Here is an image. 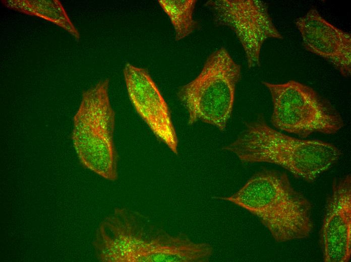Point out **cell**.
<instances>
[{
  "label": "cell",
  "mask_w": 351,
  "mask_h": 262,
  "mask_svg": "<svg viewBox=\"0 0 351 262\" xmlns=\"http://www.w3.org/2000/svg\"><path fill=\"white\" fill-rule=\"evenodd\" d=\"M215 198L256 217L277 242L306 238L313 231L312 203L279 171L262 169L233 194Z\"/></svg>",
  "instance_id": "3"
},
{
  "label": "cell",
  "mask_w": 351,
  "mask_h": 262,
  "mask_svg": "<svg viewBox=\"0 0 351 262\" xmlns=\"http://www.w3.org/2000/svg\"><path fill=\"white\" fill-rule=\"evenodd\" d=\"M106 79L84 91L74 117L72 141L86 168L111 181L118 179L119 157L114 142L115 114Z\"/></svg>",
  "instance_id": "4"
},
{
  "label": "cell",
  "mask_w": 351,
  "mask_h": 262,
  "mask_svg": "<svg viewBox=\"0 0 351 262\" xmlns=\"http://www.w3.org/2000/svg\"><path fill=\"white\" fill-rule=\"evenodd\" d=\"M206 6L215 24L230 28L240 41L249 68L260 66L262 47L269 38L283 39L260 0H210Z\"/></svg>",
  "instance_id": "7"
},
{
  "label": "cell",
  "mask_w": 351,
  "mask_h": 262,
  "mask_svg": "<svg viewBox=\"0 0 351 262\" xmlns=\"http://www.w3.org/2000/svg\"><path fill=\"white\" fill-rule=\"evenodd\" d=\"M241 78V66L225 48L211 53L197 76L177 93L187 111L188 124L200 121L224 130L232 112Z\"/></svg>",
  "instance_id": "5"
},
{
  "label": "cell",
  "mask_w": 351,
  "mask_h": 262,
  "mask_svg": "<svg viewBox=\"0 0 351 262\" xmlns=\"http://www.w3.org/2000/svg\"><path fill=\"white\" fill-rule=\"evenodd\" d=\"M262 84L271 97L275 129L305 139L314 133L333 135L344 127L340 113L310 86L294 80Z\"/></svg>",
  "instance_id": "6"
},
{
  "label": "cell",
  "mask_w": 351,
  "mask_h": 262,
  "mask_svg": "<svg viewBox=\"0 0 351 262\" xmlns=\"http://www.w3.org/2000/svg\"><path fill=\"white\" fill-rule=\"evenodd\" d=\"M93 244L97 259L103 262H206L214 252L210 244L169 234L125 208H115L103 220Z\"/></svg>",
  "instance_id": "1"
},
{
  "label": "cell",
  "mask_w": 351,
  "mask_h": 262,
  "mask_svg": "<svg viewBox=\"0 0 351 262\" xmlns=\"http://www.w3.org/2000/svg\"><path fill=\"white\" fill-rule=\"evenodd\" d=\"M196 2V0L158 1L173 26L176 41L187 37L196 28L197 22L193 17Z\"/></svg>",
  "instance_id": "11"
},
{
  "label": "cell",
  "mask_w": 351,
  "mask_h": 262,
  "mask_svg": "<svg viewBox=\"0 0 351 262\" xmlns=\"http://www.w3.org/2000/svg\"><path fill=\"white\" fill-rule=\"evenodd\" d=\"M319 243L325 262H347L351 256V176L332 183L326 200L319 233Z\"/></svg>",
  "instance_id": "9"
},
{
  "label": "cell",
  "mask_w": 351,
  "mask_h": 262,
  "mask_svg": "<svg viewBox=\"0 0 351 262\" xmlns=\"http://www.w3.org/2000/svg\"><path fill=\"white\" fill-rule=\"evenodd\" d=\"M295 23L306 50L329 62L344 77L350 76V33L331 24L315 9Z\"/></svg>",
  "instance_id": "10"
},
{
  "label": "cell",
  "mask_w": 351,
  "mask_h": 262,
  "mask_svg": "<svg viewBox=\"0 0 351 262\" xmlns=\"http://www.w3.org/2000/svg\"><path fill=\"white\" fill-rule=\"evenodd\" d=\"M123 75L128 96L136 112L155 136L178 155L179 141L169 108L147 70L127 63Z\"/></svg>",
  "instance_id": "8"
},
{
  "label": "cell",
  "mask_w": 351,
  "mask_h": 262,
  "mask_svg": "<svg viewBox=\"0 0 351 262\" xmlns=\"http://www.w3.org/2000/svg\"><path fill=\"white\" fill-rule=\"evenodd\" d=\"M223 149L242 162L275 164L310 183L333 166L342 155L341 151L331 143L287 135L270 126L262 116L246 123L236 139Z\"/></svg>",
  "instance_id": "2"
}]
</instances>
